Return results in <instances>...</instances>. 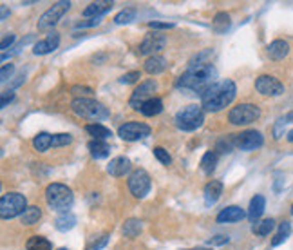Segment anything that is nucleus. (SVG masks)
<instances>
[{"label":"nucleus","instance_id":"nucleus-31","mask_svg":"<svg viewBox=\"0 0 293 250\" xmlns=\"http://www.w3.org/2000/svg\"><path fill=\"white\" fill-rule=\"evenodd\" d=\"M274 227H275V221L271 220V218H268V220H261V221H257V223H253L251 232L257 236H268L271 230H274Z\"/></svg>","mask_w":293,"mask_h":250},{"label":"nucleus","instance_id":"nucleus-29","mask_svg":"<svg viewBox=\"0 0 293 250\" xmlns=\"http://www.w3.org/2000/svg\"><path fill=\"white\" fill-rule=\"evenodd\" d=\"M40 218H42V210H40V207H36V205H33V207H27L26 212H24V214L20 216V220H22L24 225H34V223H38Z\"/></svg>","mask_w":293,"mask_h":250},{"label":"nucleus","instance_id":"nucleus-33","mask_svg":"<svg viewBox=\"0 0 293 250\" xmlns=\"http://www.w3.org/2000/svg\"><path fill=\"white\" fill-rule=\"evenodd\" d=\"M289 232H291V225H289L288 221H282V223L279 225L277 234H275L274 239H271V245L277 246V245H281L282 241H286V239H288V236H289Z\"/></svg>","mask_w":293,"mask_h":250},{"label":"nucleus","instance_id":"nucleus-49","mask_svg":"<svg viewBox=\"0 0 293 250\" xmlns=\"http://www.w3.org/2000/svg\"><path fill=\"white\" fill-rule=\"evenodd\" d=\"M288 142H293V129L288 132Z\"/></svg>","mask_w":293,"mask_h":250},{"label":"nucleus","instance_id":"nucleus-8","mask_svg":"<svg viewBox=\"0 0 293 250\" xmlns=\"http://www.w3.org/2000/svg\"><path fill=\"white\" fill-rule=\"evenodd\" d=\"M156 89H158V82L152 80V78H150V80L141 82V84L134 89L132 97H130V100H129V105L132 109H136V111H140L141 105H143L145 102H149L150 98H154L152 94H154Z\"/></svg>","mask_w":293,"mask_h":250},{"label":"nucleus","instance_id":"nucleus-11","mask_svg":"<svg viewBox=\"0 0 293 250\" xmlns=\"http://www.w3.org/2000/svg\"><path fill=\"white\" fill-rule=\"evenodd\" d=\"M71 8V2H58L53 8H49L42 16L38 18V29H51L54 24H58V20L65 15Z\"/></svg>","mask_w":293,"mask_h":250},{"label":"nucleus","instance_id":"nucleus-4","mask_svg":"<svg viewBox=\"0 0 293 250\" xmlns=\"http://www.w3.org/2000/svg\"><path fill=\"white\" fill-rule=\"evenodd\" d=\"M46 200L53 210L67 212V208H71L72 201H74V196H72V190L69 189L67 185L51 183L47 185L46 189Z\"/></svg>","mask_w":293,"mask_h":250},{"label":"nucleus","instance_id":"nucleus-5","mask_svg":"<svg viewBox=\"0 0 293 250\" xmlns=\"http://www.w3.org/2000/svg\"><path fill=\"white\" fill-rule=\"evenodd\" d=\"M205 122V112L199 105H187L175 114V125L185 132H192L199 129Z\"/></svg>","mask_w":293,"mask_h":250},{"label":"nucleus","instance_id":"nucleus-41","mask_svg":"<svg viewBox=\"0 0 293 250\" xmlns=\"http://www.w3.org/2000/svg\"><path fill=\"white\" fill-rule=\"evenodd\" d=\"M15 40H16V36L13 35V33H8V35H4V39H2V44H0V49L6 53V49H8V47L11 46Z\"/></svg>","mask_w":293,"mask_h":250},{"label":"nucleus","instance_id":"nucleus-47","mask_svg":"<svg viewBox=\"0 0 293 250\" xmlns=\"http://www.w3.org/2000/svg\"><path fill=\"white\" fill-rule=\"evenodd\" d=\"M225 243H228V236H216L210 239V245H225Z\"/></svg>","mask_w":293,"mask_h":250},{"label":"nucleus","instance_id":"nucleus-46","mask_svg":"<svg viewBox=\"0 0 293 250\" xmlns=\"http://www.w3.org/2000/svg\"><path fill=\"white\" fill-rule=\"evenodd\" d=\"M284 123H286V118H281L277 122V125H275V129H274V134H275V138H281L282 136V127H284Z\"/></svg>","mask_w":293,"mask_h":250},{"label":"nucleus","instance_id":"nucleus-36","mask_svg":"<svg viewBox=\"0 0 293 250\" xmlns=\"http://www.w3.org/2000/svg\"><path fill=\"white\" fill-rule=\"evenodd\" d=\"M134 18H136V9L127 8V9L120 11L118 15L114 16V22L116 24H129V22H132Z\"/></svg>","mask_w":293,"mask_h":250},{"label":"nucleus","instance_id":"nucleus-6","mask_svg":"<svg viewBox=\"0 0 293 250\" xmlns=\"http://www.w3.org/2000/svg\"><path fill=\"white\" fill-rule=\"evenodd\" d=\"M27 208V200L24 194L8 193L0 200V216L2 220H13L16 216H22Z\"/></svg>","mask_w":293,"mask_h":250},{"label":"nucleus","instance_id":"nucleus-39","mask_svg":"<svg viewBox=\"0 0 293 250\" xmlns=\"http://www.w3.org/2000/svg\"><path fill=\"white\" fill-rule=\"evenodd\" d=\"M140 78H141L140 71H130V73L123 74V76L120 78V82H122V84H134V82H138Z\"/></svg>","mask_w":293,"mask_h":250},{"label":"nucleus","instance_id":"nucleus-19","mask_svg":"<svg viewBox=\"0 0 293 250\" xmlns=\"http://www.w3.org/2000/svg\"><path fill=\"white\" fill-rule=\"evenodd\" d=\"M221 194H223V183L219 180H212L210 183H206V187H205V201H206V205L217 203V200L221 198Z\"/></svg>","mask_w":293,"mask_h":250},{"label":"nucleus","instance_id":"nucleus-18","mask_svg":"<svg viewBox=\"0 0 293 250\" xmlns=\"http://www.w3.org/2000/svg\"><path fill=\"white\" fill-rule=\"evenodd\" d=\"M264 207H266V200H264V196L257 194V196L251 198L250 208H248V220H250L251 223H257V220L263 216Z\"/></svg>","mask_w":293,"mask_h":250},{"label":"nucleus","instance_id":"nucleus-32","mask_svg":"<svg viewBox=\"0 0 293 250\" xmlns=\"http://www.w3.org/2000/svg\"><path fill=\"white\" fill-rule=\"evenodd\" d=\"M216 165H217V152H213V150H208V152H205V156L201 158V169H203V172L212 174L213 170H216Z\"/></svg>","mask_w":293,"mask_h":250},{"label":"nucleus","instance_id":"nucleus-13","mask_svg":"<svg viewBox=\"0 0 293 250\" xmlns=\"http://www.w3.org/2000/svg\"><path fill=\"white\" fill-rule=\"evenodd\" d=\"M263 143H264L263 134L259 131H253V129L237 134V147L241 150H255L259 149V147H263Z\"/></svg>","mask_w":293,"mask_h":250},{"label":"nucleus","instance_id":"nucleus-44","mask_svg":"<svg viewBox=\"0 0 293 250\" xmlns=\"http://www.w3.org/2000/svg\"><path fill=\"white\" fill-rule=\"evenodd\" d=\"M150 29H172L174 24H168V22H149Z\"/></svg>","mask_w":293,"mask_h":250},{"label":"nucleus","instance_id":"nucleus-7","mask_svg":"<svg viewBox=\"0 0 293 250\" xmlns=\"http://www.w3.org/2000/svg\"><path fill=\"white\" fill-rule=\"evenodd\" d=\"M261 118V109L253 104H239L230 109L228 120L233 125H248Z\"/></svg>","mask_w":293,"mask_h":250},{"label":"nucleus","instance_id":"nucleus-14","mask_svg":"<svg viewBox=\"0 0 293 250\" xmlns=\"http://www.w3.org/2000/svg\"><path fill=\"white\" fill-rule=\"evenodd\" d=\"M165 47V36L160 33H150L143 39V42L140 44V54H152L160 53Z\"/></svg>","mask_w":293,"mask_h":250},{"label":"nucleus","instance_id":"nucleus-10","mask_svg":"<svg viewBox=\"0 0 293 250\" xmlns=\"http://www.w3.org/2000/svg\"><path fill=\"white\" fill-rule=\"evenodd\" d=\"M150 134V127L141 122H129L118 129V136L125 142H138Z\"/></svg>","mask_w":293,"mask_h":250},{"label":"nucleus","instance_id":"nucleus-1","mask_svg":"<svg viewBox=\"0 0 293 250\" xmlns=\"http://www.w3.org/2000/svg\"><path fill=\"white\" fill-rule=\"evenodd\" d=\"M217 78V69L206 62V64H190L188 69L178 78L175 87L178 89H187V91L198 92V94H205Z\"/></svg>","mask_w":293,"mask_h":250},{"label":"nucleus","instance_id":"nucleus-24","mask_svg":"<svg viewBox=\"0 0 293 250\" xmlns=\"http://www.w3.org/2000/svg\"><path fill=\"white\" fill-rule=\"evenodd\" d=\"M74 225H76V216L71 214V212H64V214H60L56 220H54V227H56V230H60V232L71 230Z\"/></svg>","mask_w":293,"mask_h":250},{"label":"nucleus","instance_id":"nucleus-26","mask_svg":"<svg viewBox=\"0 0 293 250\" xmlns=\"http://www.w3.org/2000/svg\"><path fill=\"white\" fill-rule=\"evenodd\" d=\"M161 111H163V102H161L160 98H150V100L145 102L140 109V112L145 116H156L160 114Z\"/></svg>","mask_w":293,"mask_h":250},{"label":"nucleus","instance_id":"nucleus-37","mask_svg":"<svg viewBox=\"0 0 293 250\" xmlns=\"http://www.w3.org/2000/svg\"><path fill=\"white\" fill-rule=\"evenodd\" d=\"M71 142H72L71 134L60 132V134H53V143H51V147H64V145H69Z\"/></svg>","mask_w":293,"mask_h":250},{"label":"nucleus","instance_id":"nucleus-15","mask_svg":"<svg viewBox=\"0 0 293 250\" xmlns=\"http://www.w3.org/2000/svg\"><path fill=\"white\" fill-rule=\"evenodd\" d=\"M58 46H60V35H58L56 31H53V33H49V35H47L46 40H40V42L34 44L33 53L38 54V56H42V54L53 53L54 49H58Z\"/></svg>","mask_w":293,"mask_h":250},{"label":"nucleus","instance_id":"nucleus-23","mask_svg":"<svg viewBox=\"0 0 293 250\" xmlns=\"http://www.w3.org/2000/svg\"><path fill=\"white\" fill-rule=\"evenodd\" d=\"M87 147H89V150H91V156L94 160L105 158V156H109V150H111V147L107 145L103 140H91Z\"/></svg>","mask_w":293,"mask_h":250},{"label":"nucleus","instance_id":"nucleus-3","mask_svg":"<svg viewBox=\"0 0 293 250\" xmlns=\"http://www.w3.org/2000/svg\"><path fill=\"white\" fill-rule=\"evenodd\" d=\"M71 107L78 116H82L85 120H92V122H100V120L109 118V111H107L105 105L92 100V98H85V97L74 98L71 102Z\"/></svg>","mask_w":293,"mask_h":250},{"label":"nucleus","instance_id":"nucleus-40","mask_svg":"<svg viewBox=\"0 0 293 250\" xmlns=\"http://www.w3.org/2000/svg\"><path fill=\"white\" fill-rule=\"evenodd\" d=\"M13 71H15V66H13V64H4V67H2V73H0V80L8 82V78L13 74Z\"/></svg>","mask_w":293,"mask_h":250},{"label":"nucleus","instance_id":"nucleus-25","mask_svg":"<svg viewBox=\"0 0 293 250\" xmlns=\"http://www.w3.org/2000/svg\"><path fill=\"white\" fill-rule=\"evenodd\" d=\"M85 131H87L94 140H103V142L112 136V132L107 127H103L102 123H87V125H85Z\"/></svg>","mask_w":293,"mask_h":250},{"label":"nucleus","instance_id":"nucleus-50","mask_svg":"<svg viewBox=\"0 0 293 250\" xmlns=\"http://www.w3.org/2000/svg\"><path fill=\"white\" fill-rule=\"evenodd\" d=\"M194 250H206V248H194Z\"/></svg>","mask_w":293,"mask_h":250},{"label":"nucleus","instance_id":"nucleus-16","mask_svg":"<svg viewBox=\"0 0 293 250\" xmlns=\"http://www.w3.org/2000/svg\"><path fill=\"white\" fill-rule=\"evenodd\" d=\"M246 216V212L243 210L241 207H237V205H232V207H226L223 208L219 214H217V223H236V221H241Z\"/></svg>","mask_w":293,"mask_h":250},{"label":"nucleus","instance_id":"nucleus-22","mask_svg":"<svg viewBox=\"0 0 293 250\" xmlns=\"http://www.w3.org/2000/svg\"><path fill=\"white\" fill-rule=\"evenodd\" d=\"M112 8V2L103 0V2H92L84 9V16H91V18H100L103 13H107Z\"/></svg>","mask_w":293,"mask_h":250},{"label":"nucleus","instance_id":"nucleus-45","mask_svg":"<svg viewBox=\"0 0 293 250\" xmlns=\"http://www.w3.org/2000/svg\"><path fill=\"white\" fill-rule=\"evenodd\" d=\"M100 24V18H91L87 22H78L76 24V29H84V27H94Z\"/></svg>","mask_w":293,"mask_h":250},{"label":"nucleus","instance_id":"nucleus-38","mask_svg":"<svg viewBox=\"0 0 293 250\" xmlns=\"http://www.w3.org/2000/svg\"><path fill=\"white\" fill-rule=\"evenodd\" d=\"M154 156H156L163 165H170V162H172L170 154H168L163 147H156V149H154Z\"/></svg>","mask_w":293,"mask_h":250},{"label":"nucleus","instance_id":"nucleus-9","mask_svg":"<svg viewBox=\"0 0 293 250\" xmlns=\"http://www.w3.org/2000/svg\"><path fill=\"white\" fill-rule=\"evenodd\" d=\"M129 190L132 193L134 198H145L150 190V176L147 170L136 169L129 176Z\"/></svg>","mask_w":293,"mask_h":250},{"label":"nucleus","instance_id":"nucleus-52","mask_svg":"<svg viewBox=\"0 0 293 250\" xmlns=\"http://www.w3.org/2000/svg\"><path fill=\"white\" fill-rule=\"evenodd\" d=\"M58 250H69V248H58Z\"/></svg>","mask_w":293,"mask_h":250},{"label":"nucleus","instance_id":"nucleus-34","mask_svg":"<svg viewBox=\"0 0 293 250\" xmlns=\"http://www.w3.org/2000/svg\"><path fill=\"white\" fill-rule=\"evenodd\" d=\"M233 147H237V134H230V136H225L223 140H219L216 149L219 150V152H232Z\"/></svg>","mask_w":293,"mask_h":250},{"label":"nucleus","instance_id":"nucleus-42","mask_svg":"<svg viewBox=\"0 0 293 250\" xmlns=\"http://www.w3.org/2000/svg\"><path fill=\"white\" fill-rule=\"evenodd\" d=\"M107 243H109V236H102V238H100L98 241H94V243H92V245L89 246L87 250H102L103 246L107 245Z\"/></svg>","mask_w":293,"mask_h":250},{"label":"nucleus","instance_id":"nucleus-48","mask_svg":"<svg viewBox=\"0 0 293 250\" xmlns=\"http://www.w3.org/2000/svg\"><path fill=\"white\" fill-rule=\"evenodd\" d=\"M71 91H72V92H82V94H91V92H92L89 87H80V85H74V87H72Z\"/></svg>","mask_w":293,"mask_h":250},{"label":"nucleus","instance_id":"nucleus-2","mask_svg":"<svg viewBox=\"0 0 293 250\" xmlns=\"http://www.w3.org/2000/svg\"><path fill=\"white\" fill-rule=\"evenodd\" d=\"M236 94H237V87L232 80L216 82L201 97V107L210 112L223 111V109L228 107L236 100Z\"/></svg>","mask_w":293,"mask_h":250},{"label":"nucleus","instance_id":"nucleus-27","mask_svg":"<svg viewBox=\"0 0 293 250\" xmlns=\"http://www.w3.org/2000/svg\"><path fill=\"white\" fill-rule=\"evenodd\" d=\"M27 250H53V245L47 238H42V236H33V238L27 239L26 243Z\"/></svg>","mask_w":293,"mask_h":250},{"label":"nucleus","instance_id":"nucleus-21","mask_svg":"<svg viewBox=\"0 0 293 250\" xmlns=\"http://www.w3.org/2000/svg\"><path fill=\"white\" fill-rule=\"evenodd\" d=\"M143 67L149 74H160V73H163V71L167 69V60H165L163 56H158V54H154V56H149L147 60H145Z\"/></svg>","mask_w":293,"mask_h":250},{"label":"nucleus","instance_id":"nucleus-35","mask_svg":"<svg viewBox=\"0 0 293 250\" xmlns=\"http://www.w3.org/2000/svg\"><path fill=\"white\" fill-rule=\"evenodd\" d=\"M141 232V221L140 220H127L125 225H123V234L127 238H136L138 234Z\"/></svg>","mask_w":293,"mask_h":250},{"label":"nucleus","instance_id":"nucleus-17","mask_svg":"<svg viewBox=\"0 0 293 250\" xmlns=\"http://www.w3.org/2000/svg\"><path fill=\"white\" fill-rule=\"evenodd\" d=\"M130 170V160L125 158V156H118V158L111 160L109 167H107V172L111 174V176H125L127 172Z\"/></svg>","mask_w":293,"mask_h":250},{"label":"nucleus","instance_id":"nucleus-51","mask_svg":"<svg viewBox=\"0 0 293 250\" xmlns=\"http://www.w3.org/2000/svg\"><path fill=\"white\" fill-rule=\"evenodd\" d=\"M291 216H293V205H291Z\"/></svg>","mask_w":293,"mask_h":250},{"label":"nucleus","instance_id":"nucleus-28","mask_svg":"<svg viewBox=\"0 0 293 250\" xmlns=\"http://www.w3.org/2000/svg\"><path fill=\"white\" fill-rule=\"evenodd\" d=\"M230 27V15L228 13H217L216 16H213L212 20V29L216 31V33H226V29Z\"/></svg>","mask_w":293,"mask_h":250},{"label":"nucleus","instance_id":"nucleus-43","mask_svg":"<svg viewBox=\"0 0 293 250\" xmlns=\"http://www.w3.org/2000/svg\"><path fill=\"white\" fill-rule=\"evenodd\" d=\"M15 98V92L13 91H4L2 92V100H0V107H8L9 102Z\"/></svg>","mask_w":293,"mask_h":250},{"label":"nucleus","instance_id":"nucleus-20","mask_svg":"<svg viewBox=\"0 0 293 250\" xmlns=\"http://www.w3.org/2000/svg\"><path fill=\"white\" fill-rule=\"evenodd\" d=\"M288 53H289V46L284 40H274L268 46V56L271 60H282L284 56H288Z\"/></svg>","mask_w":293,"mask_h":250},{"label":"nucleus","instance_id":"nucleus-30","mask_svg":"<svg viewBox=\"0 0 293 250\" xmlns=\"http://www.w3.org/2000/svg\"><path fill=\"white\" fill-rule=\"evenodd\" d=\"M51 143H53V136H51L49 132H38V134L33 138V147L38 150V152H46L51 147Z\"/></svg>","mask_w":293,"mask_h":250},{"label":"nucleus","instance_id":"nucleus-12","mask_svg":"<svg viewBox=\"0 0 293 250\" xmlns=\"http://www.w3.org/2000/svg\"><path fill=\"white\" fill-rule=\"evenodd\" d=\"M255 89L264 94V97H279L284 92V85L277 80L275 76H270V74H263L255 80Z\"/></svg>","mask_w":293,"mask_h":250}]
</instances>
